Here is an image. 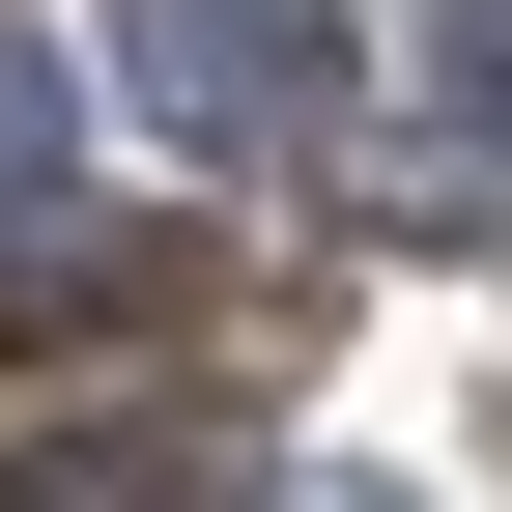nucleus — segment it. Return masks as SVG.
Here are the masks:
<instances>
[{
	"label": "nucleus",
	"mask_w": 512,
	"mask_h": 512,
	"mask_svg": "<svg viewBox=\"0 0 512 512\" xmlns=\"http://www.w3.org/2000/svg\"><path fill=\"white\" fill-rule=\"evenodd\" d=\"M143 114H171L200 171L342 143V0H143Z\"/></svg>",
	"instance_id": "nucleus-1"
},
{
	"label": "nucleus",
	"mask_w": 512,
	"mask_h": 512,
	"mask_svg": "<svg viewBox=\"0 0 512 512\" xmlns=\"http://www.w3.org/2000/svg\"><path fill=\"white\" fill-rule=\"evenodd\" d=\"M171 228L143 200H0V342H86V313H143Z\"/></svg>",
	"instance_id": "nucleus-2"
},
{
	"label": "nucleus",
	"mask_w": 512,
	"mask_h": 512,
	"mask_svg": "<svg viewBox=\"0 0 512 512\" xmlns=\"http://www.w3.org/2000/svg\"><path fill=\"white\" fill-rule=\"evenodd\" d=\"M456 57V143H427V228H512V0H427Z\"/></svg>",
	"instance_id": "nucleus-3"
},
{
	"label": "nucleus",
	"mask_w": 512,
	"mask_h": 512,
	"mask_svg": "<svg viewBox=\"0 0 512 512\" xmlns=\"http://www.w3.org/2000/svg\"><path fill=\"white\" fill-rule=\"evenodd\" d=\"M0 512H200V427H29Z\"/></svg>",
	"instance_id": "nucleus-4"
},
{
	"label": "nucleus",
	"mask_w": 512,
	"mask_h": 512,
	"mask_svg": "<svg viewBox=\"0 0 512 512\" xmlns=\"http://www.w3.org/2000/svg\"><path fill=\"white\" fill-rule=\"evenodd\" d=\"M0 200H57V57L0 29Z\"/></svg>",
	"instance_id": "nucleus-5"
},
{
	"label": "nucleus",
	"mask_w": 512,
	"mask_h": 512,
	"mask_svg": "<svg viewBox=\"0 0 512 512\" xmlns=\"http://www.w3.org/2000/svg\"><path fill=\"white\" fill-rule=\"evenodd\" d=\"M285 512H427V484H285Z\"/></svg>",
	"instance_id": "nucleus-6"
}]
</instances>
